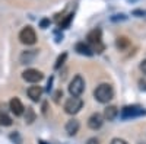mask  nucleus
Segmentation results:
<instances>
[{
    "instance_id": "9d476101",
    "label": "nucleus",
    "mask_w": 146,
    "mask_h": 144,
    "mask_svg": "<svg viewBox=\"0 0 146 144\" xmlns=\"http://www.w3.org/2000/svg\"><path fill=\"white\" fill-rule=\"evenodd\" d=\"M66 133L69 135H76L78 131L80 128V122L78 121V119H69V121L66 122Z\"/></svg>"
},
{
    "instance_id": "b1692460",
    "label": "nucleus",
    "mask_w": 146,
    "mask_h": 144,
    "mask_svg": "<svg viewBox=\"0 0 146 144\" xmlns=\"http://www.w3.org/2000/svg\"><path fill=\"white\" fill-rule=\"evenodd\" d=\"M139 68H140V71L143 74H146V60H143V61L140 63V66H139Z\"/></svg>"
},
{
    "instance_id": "0eeeda50",
    "label": "nucleus",
    "mask_w": 146,
    "mask_h": 144,
    "mask_svg": "<svg viewBox=\"0 0 146 144\" xmlns=\"http://www.w3.org/2000/svg\"><path fill=\"white\" fill-rule=\"evenodd\" d=\"M22 79L25 82H28V83H38V82H41L44 79V76H42V73L40 70L28 68V70H25L22 73Z\"/></svg>"
},
{
    "instance_id": "4be33fe9",
    "label": "nucleus",
    "mask_w": 146,
    "mask_h": 144,
    "mask_svg": "<svg viewBox=\"0 0 146 144\" xmlns=\"http://www.w3.org/2000/svg\"><path fill=\"white\" fill-rule=\"evenodd\" d=\"M111 144H127V141L123 140V138H113L111 140Z\"/></svg>"
},
{
    "instance_id": "6e6552de",
    "label": "nucleus",
    "mask_w": 146,
    "mask_h": 144,
    "mask_svg": "<svg viewBox=\"0 0 146 144\" xmlns=\"http://www.w3.org/2000/svg\"><path fill=\"white\" fill-rule=\"evenodd\" d=\"M102 124H104V118H102V115L98 114V112L92 114V115L89 116V119H88V127H89L91 130H100V128L102 127Z\"/></svg>"
},
{
    "instance_id": "f3484780",
    "label": "nucleus",
    "mask_w": 146,
    "mask_h": 144,
    "mask_svg": "<svg viewBox=\"0 0 146 144\" xmlns=\"http://www.w3.org/2000/svg\"><path fill=\"white\" fill-rule=\"evenodd\" d=\"M25 121L27 124H32L35 121V112L32 108H27V112H25Z\"/></svg>"
},
{
    "instance_id": "9b49d317",
    "label": "nucleus",
    "mask_w": 146,
    "mask_h": 144,
    "mask_svg": "<svg viewBox=\"0 0 146 144\" xmlns=\"http://www.w3.org/2000/svg\"><path fill=\"white\" fill-rule=\"evenodd\" d=\"M75 50H76L78 54H80V55H86V57H91V55L94 54L92 48L88 45V42H78L76 47H75Z\"/></svg>"
},
{
    "instance_id": "1a4fd4ad",
    "label": "nucleus",
    "mask_w": 146,
    "mask_h": 144,
    "mask_svg": "<svg viewBox=\"0 0 146 144\" xmlns=\"http://www.w3.org/2000/svg\"><path fill=\"white\" fill-rule=\"evenodd\" d=\"M9 108H10V111L13 112L16 116L22 115L23 111H25V106L22 105V102H21L18 98H12V99H10V102H9Z\"/></svg>"
},
{
    "instance_id": "f03ea898",
    "label": "nucleus",
    "mask_w": 146,
    "mask_h": 144,
    "mask_svg": "<svg viewBox=\"0 0 146 144\" xmlns=\"http://www.w3.org/2000/svg\"><path fill=\"white\" fill-rule=\"evenodd\" d=\"M88 45L92 48L94 53H102L104 51V44H102V32L101 29H92L89 34H88Z\"/></svg>"
},
{
    "instance_id": "ddd939ff",
    "label": "nucleus",
    "mask_w": 146,
    "mask_h": 144,
    "mask_svg": "<svg viewBox=\"0 0 146 144\" xmlns=\"http://www.w3.org/2000/svg\"><path fill=\"white\" fill-rule=\"evenodd\" d=\"M118 115V109L117 106H107L105 111H104V118L108 119V121H113V119H115V116Z\"/></svg>"
},
{
    "instance_id": "6ab92c4d",
    "label": "nucleus",
    "mask_w": 146,
    "mask_h": 144,
    "mask_svg": "<svg viewBox=\"0 0 146 144\" xmlns=\"http://www.w3.org/2000/svg\"><path fill=\"white\" fill-rule=\"evenodd\" d=\"M66 58H67V54H66V53L60 54V55H58V58H57V61H56V64H54V68L57 70V68L62 67V66L64 64V61H66Z\"/></svg>"
},
{
    "instance_id": "a211bd4d",
    "label": "nucleus",
    "mask_w": 146,
    "mask_h": 144,
    "mask_svg": "<svg viewBox=\"0 0 146 144\" xmlns=\"http://www.w3.org/2000/svg\"><path fill=\"white\" fill-rule=\"evenodd\" d=\"M72 19H73V15H72V13H70V15H67V16H66V18H64L62 22L58 23V28H60V29H66V28L70 25Z\"/></svg>"
},
{
    "instance_id": "c85d7f7f",
    "label": "nucleus",
    "mask_w": 146,
    "mask_h": 144,
    "mask_svg": "<svg viewBox=\"0 0 146 144\" xmlns=\"http://www.w3.org/2000/svg\"><path fill=\"white\" fill-rule=\"evenodd\" d=\"M40 143H41V144H45V143H44V141H40Z\"/></svg>"
},
{
    "instance_id": "423d86ee",
    "label": "nucleus",
    "mask_w": 146,
    "mask_h": 144,
    "mask_svg": "<svg viewBox=\"0 0 146 144\" xmlns=\"http://www.w3.org/2000/svg\"><path fill=\"white\" fill-rule=\"evenodd\" d=\"M19 39L25 45H34L36 42V34L32 26H25L19 32Z\"/></svg>"
},
{
    "instance_id": "39448f33",
    "label": "nucleus",
    "mask_w": 146,
    "mask_h": 144,
    "mask_svg": "<svg viewBox=\"0 0 146 144\" xmlns=\"http://www.w3.org/2000/svg\"><path fill=\"white\" fill-rule=\"evenodd\" d=\"M82 106H83V101L80 98L72 96V98H69L66 101V103H64V111L69 115H75V114H78L82 109Z\"/></svg>"
},
{
    "instance_id": "412c9836",
    "label": "nucleus",
    "mask_w": 146,
    "mask_h": 144,
    "mask_svg": "<svg viewBox=\"0 0 146 144\" xmlns=\"http://www.w3.org/2000/svg\"><path fill=\"white\" fill-rule=\"evenodd\" d=\"M62 96H63V92H62V90H57V92L54 93V96H53V98H54V102L58 103V101H60V98H62Z\"/></svg>"
},
{
    "instance_id": "20e7f679",
    "label": "nucleus",
    "mask_w": 146,
    "mask_h": 144,
    "mask_svg": "<svg viewBox=\"0 0 146 144\" xmlns=\"http://www.w3.org/2000/svg\"><path fill=\"white\" fill-rule=\"evenodd\" d=\"M85 90V80L82 79V76H75L72 79L70 85H69V93L75 98H79V96L83 93Z\"/></svg>"
},
{
    "instance_id": "f257e3e1",
    "label": "nucleus",
    "mask_w": 146,
    "mask_h": 144,
    "mask_svg": "<svg viewBox=\"0 0 146 144\" xmlns=\"http://www.w3.org/2000/svg\"><path fill=\"white\" fill-rule=\"evenodd\" d=\"M94 98L100 103H108L114 98V89L108 83H102L94 90Z\"/></svg>"
},
{
    "instance_id": "f8f14e48",
    "label": "nucleus",
    "mask_w": 146,
    "mask_h": 144,
    "mask_svg": "<svg viewBox=\"0 0 146 144\" xmlns=\"http://www.w3.org/2000/svg\"><path fill=\"white\" fill-rule=\"evenodd\" d=\"M41 95H42L41 86H31L28 89V96L31 98V101H34V102H38L40 98H41Z\"/></svg>"
},
{
    "instance_id": "cd10ccee",
    "label": "nucleus",
    "mask_w": 146,
    "mask_h": 144,
    "mask_svg": "<svg viewBox=\"0 0 146 144\" xmlns=\"http://www.w3.org/2000/svg\"><path fill=\"white\" fill-rule=\"evenodd\" d=\"M133 15H146V12L145 10H135V12H133Z\"/></svg>"
},
{
    "instance_id": "2eb2a0df",
    "label": "nucleus",
    "mask_w": 146,
    "mask_h": 144,
    "mask_svg": "<svg viewBox=\"0 0 146 144\" xmlns=\"http://www.w3.org/2000/svg\"><path fill=\"white\" fill-rule=\"evenodd\" d=\"M36 55V50H32V51H27V53H23L22 55H21V61L22 63H31L32 60H34V57Z\"/></svg>"
},
{
    "instance_id": "dca6fc26",
    "label": "nucleus",
    "mask_w": 146,
    "mask_h": 144,
    "mask_svg": "<svg viewBox=\"0 0 146 144\" xmlns=\"http://www.w3.org/2000/svg\"><path fill=\"white\" fill-rule=\"evenodd\" d=\"M0 125H3V127L12 125V118L9 115H6L5 112H0Z\"/></svg>"
},
{
    "instance_id": "a878e982",
    "label": "nucleus",
    "mask_w": 146,
    "mask_h": 144,
    "mask_svg": "<svg viewBox=\"0 0 146 144\" xmlns=\"http://www.w3.org/2000/svg\"><path fill=\"white\" fill-rule=\"evenodd\" d=\"M51 86H53V77H50V80H48V83H47V90L48 92L51 90Z\"/></svg>"
},
{
    "instance_id": "4468645a",
    "label": "nucleus",
    "mask_w": 146,
    "mask_h": 144,
    "mask_svg": "<svg viewBox=\"0 0 146 144\" xmlns=\"http://www.w3.org/2000/svg\"><path fill=\"white\" fill-rule=\"evenodd\" d=\"M115 45H117V48L118 50H127V48L130 47V39L129 38H126V37H118L117 38V41H115Z\"/></svg>"
},
{
    "instance_id": "5701e85b",
    "label": "nucleus",
    "mask_w": 146,
    "mask_h": 144,
    "mask_svg": "<svg viewBox=\"0 0 146 144\" xmlns=\"http://www.w3.org/2000/svg\"><path fill=\"white\" fill-rule=\"evenodd\" d=\"M48 25H50V19H47V18L40 22V26H41V28H47Z\"/></svg>"
},
{
    "instance_id": "7ed1b4c3",
    "label": "nucleus",
    "mask_w": 146,
    "mask_h": 144,
    "mask_svg": "<svg viewBox=\"0 0 146 144\" xmlns=\"http://www.w3.org/2000/svg\"><path fill=\"white\" fill-rule=\"evenodd\" d=\"M142 115H146V111L139 105L124 106L120 112V116L123 119H130V118H136V116H142Z\"/></svg>"
},
{
    "instance_id": "393cba45",
    "label": "nucleus",
    "mask_w": 146,
    "mask_h": 144,
    "mask_svg": "<svg viewBox=\"0 0 146 144\" xmlns=\"http://www.w3.org/2000/svg\"><path fill=\"white\" fill-rule=\"evenodd\" d=\"M86 144H100V140L95 138V137H92V138H89V140L86 141Z\"/></svg>"
},
{
    "instance_id": "bb28decb",
    "label": "nucleus",
    "mask_w": 146,
    "mask_h": 144,
    "mask_svg": "<svg viewBox=\"0 0 146 144\" xmlns=\"http://www.w3.org/2000/svg\"><path fill=\"white\" fill-rule=\"evenodd\" d=\"M139 85H140V89L142 90H146V80H140Z\"/></svg>"
},
{
    "instance_id": "aec40b11",
    "label": "nucleus",
    "mask_w": 146,
    "mask_h": 144,
    "mask_svg": "<svg viewBox=\"0 0 146 144\" xmlns=\"http://www.w3.org/2000/svg\"><path fill=\"white\" fill-rule=\"evenodd\" d=\"M9 138H10L12 141H13L15 144H21V143H22V140H21V135H19L18 133H12V134L9 135Z\"/></svg>"
},
{
    "instance_id": "c756f323",
    "label": "nucleus",
    "mask_w": 146,
    "mask_h": 144,
    "mask_svg": "<svg viewBox=\"0 0 146 144\" xmlns=\"http://www.w3.org/2000/svg\"><path fill=\"white\" fill-rule=\"evenodd\" d=\"M139 144H146V143H139Z\"/></svg>"
}]
</instances>
